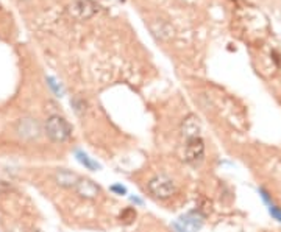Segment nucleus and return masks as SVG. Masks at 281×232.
Listing matches in <instances>:
<instances>
[{"label": "nucleus", "instance_id": "nucleus-7", "mask_svg": "<svg viewBox=\"0 0 281 232\" xmlns=\"http://www.w3.org/2000/svg\"><path fill=\"white\" fill-rule=\"evenodd\" d=\"M181 224L186 226L189 231H199L203 226V215L200 214V211H192L187 212L186 215L180 216Z\"/></svg>", "mask_w": 281, "mask_h": 232}, {"label": "nucleus", "instance_id": "nucleus-13", "mask_svg": "<svg viewBox=\"0 0 281 232\" xmlns=\"http://www.w3.org/2000/svg\"><path fill=\"white\" fill-rule=\"evenodd\" d=\"M71 103H72V106H74V111L77 112L78 115H81L83 112H85V109H86V103L83 102V100L80 98V97H75L74 100H71Z\"/></svg>", "mask_w": 281, "mask_h": 232}, {"label": "nucleus", "instance_id": "nucleus-19", "mask_svg": "<svg viewBox=\"0 0 281 232\" xmlns=\"http://www.w3.org/2000/svg\"><path fill=\"white\" fill-rule=\"evenodd\" d=\"M33 232H41V231H33Z\"/></svg>", "mask_w": 281, "mask_h": 232}, {"label": "nucleus", "instance_id": "nucleus-6", "mask_svg": "<svg viewBox=\"0 0 281 232\" xmlns=\"http://www.w3.org/2000/svg\"><path fill=\"white\" fill-rule=\"evenodd\" d=\"M94 11L95 8L94 5L91 3V0H77V2L71 6V13L78 19H88L93 16Z\"/></svg>", "mask_w": 281, "mask_h": 232}, {"label": "nucleus", "instance_id": "nucleus-14", "mask_svg": "<svg viewBox=\"0 0 281 232\" xmlns=\"http://www.w3.org/2000/svg\"><path fill=\"white\" fill-rule=\"evenodd\" d=\"M110 190L114 193V195H117V196H125L127 193H128V190H127V187L125 185H122L120 182H116V184H112L111 187H110Z\"/></svg>", "mask_w": 281, "mask_h": 232}, {"label": "nucleus", "instance_id": "nucleus-3", "mask_svg": "<svg viewBox=\"0 0 281 232\" xmlns=\"http://www.w3.org/2000/svg\"><path fill=\"white\" fill-rule=\"evenodd\" d=\"M185 159L189 165L197 167L200 165L205 159V142L200 136L186 139L185 146Z\"/></svg>", "mask_w": 281, "mask_h": 232}, {"label": "nucleus", "instance_id": "nucleus-12", "mask_svg": "<svg viewBox=\"0 0 281 232\" xmlns=\"http://www.w3.org/2000/svg\"><path fill=\"white\" fill-rule=\"evenodd\" d=\"M47 84H49V88L53 90V94H55L56 97H63L64 95V88L59 84L55 78H52V76H47Z\"/></svg>", "mask_w": 281, "mask_h": 232}, {"label": "nucleus", "instance_id": "nucleus-1", "mask_svg": "<svg viewBox=\"0 0 281 232\" xmlns=\"http://www.w3.org/2000/svg\"><path fill=\"white\" fill-rule=\"evenodd\" d=\"M44 133L47 134V137L52 142L64 143L72 137L74 128L63 115L53 114L50 117H47V120L44 123Z\"/></svg>", "mask_w": 281, "mask_h": 232}, {"label": "nucleus", "instance_id": "nucleus-16", "mask_svg": "<svg viewBox=\"0 0 281 232\" xmlns=\"http://www.w3.org/2000/svg\"><path fill=\"white\" fill-rule=\"evenodd\" d=\"M258 193H260V196H261V199H262V201H264V203H265V204H267V206L273 204V201H272V195H270V193H269L267 190H265L264 187H260V189H258Z\"/></svg>", "mask_w": 281, "mask_h": 232}, {"label": "nucleus", "instance_id": "nucleus-18", "mask_svg": "<svg viewBox=\"0 0 281 232\" xmlns=\"http://www.w3.org/2000/svg\"><path fill=\"white\" fill-rule=\"evenodd\" d=\"M130 201H131L134 206H138V207H142V206H144V201H142L139 196H130Z\"/></svg>", "mask_w": 281, "mask_h": 232}, {"label": "nucleus", "instance_id": "nucleus-5", "mask_svg": "<svg viewBox=\"0 0 281 232\" xmlns=\"http://www.w3.org/2000/svg\"><path fill=\"white\" fill-rule=\"evenodd\" d=\"M74 190L77 192V195H80L81 198H86V199H94L100 195V185H97L93 179L89 178H78V181L75 182L74 185Z\"/></svg>", "mask_w": 281, "mask_h": 232}, {"label": "nucleus", "instance_id": "nucleus-15", "mask_svg": "<svg viewBox=\"0 0 281 232\" xmlns=\"http://www.w3.org/2000/svg\"><path fill=\"white\" fill-rule=\"evenodd\" d=\"M269 214L273 220H277L278 223H281V207L277 204H270L269 206Z\"/></svg>", "mask_w": 281, "mask_h": 232}, {"label": "nucleus", "instance_id": "nucleus-9", "mask_svg": "<svg viewBox=\"0 0 281 232\" xmlns=\"http://www.w3.org/2000/svg\"><path fill=\"white\" fill-rule=\"evenodd\" d=\"M75 159H77L80 165H83L86 170H91V172H98V170L102 168V165L98 164L94 158H91L89 154L83 150H75Z\"/></svg>", "mask_w": 281, "mask_h": 232}, {"label": "nucleus", "instance_id": "nucleus-2", "mask_svg": "<svg viewBox=\"0 0 281 232\" xmlns=\"http://www.w3.org/2000/svg\"><path fill=\"white\" fill-rule=\"evenodd\" d=\"M147 190L153 198H156L159 201H166L177 195L178 184L169 175L159 173V175H155L147 182Z\"/></svg>", "mask_w": 281, "mask_h": 232}, {"label": "nucleus", "instance_id": "nucleus-17", "mask_svg": "<svg viewBox=\"0 0 281 232\" xmlns=\"http://www.w3.org/2000/svg\"><path fill=\"white\" fill-rule=\"evenodd\" d=\"M173 228H175L177 232H192V231H189L186 226H183V224H180V223H173Z\"/></svg>", "mask_w": 281, "mask_h": 232}, {"label": "nucleus", "instance_id": "nucleus-10", "mask_svg": "<svg viewBox=\"0 0 281 232\" xmlns=\"http://www.w3.org/2000/svg\"><path fill=\"white\" fill-rule=\"evenodd\" d=\"M78 175L72 173L69 170H59L56 173V182L61 185V187H74L75 182L78 181Z\"/></svg>", "mask_w": 281, "mask_h": 232}, {"label": "nucleus", "instance_id": "nucleus-8", "mask_svg": "<svg viewBox=\"0 0 281 232\" xmlns=\"http://www.w3.org/2000/svg\"><path fill=\"white\" fill-rule=\"evenodd\" d=\"M181 131H183V134L186 139L189 137H195V136H200V123H199V119L195 117V115H187L185 119L183 125H181Z\"/></svg>", "mask_w": 281, "mask_h": 232}, {"label": "nucleus", "instance_id": "nucleus-11", "mask_svg": "<svg viewBox=\"0 0 281 232\" xmlns=\"http://www.w3.org/2000/svg\"><path fill=\"white\" fill-rule=\"evenodd\" d=\"M136 216H138V214H136L134 207H125L124 211L120 212L119 220L122 221L124 224H131L136 220Z\"/></svg>", "mask_w": 281, "mask_h": 232}, {"label": "nucleus", "instance_id": "nucleus-4", "mask_svg": "<svg viewBox=\"0 0 281 232\" xmlns=\"http://www.w3.org/2000/svg\"><path fill=\"white\" fill-rule=\"evenodd\" d=\"M16 134L24 141H35L41 136V126L36 119H20L16 123Z\"/></svg>", "mask_w": 281, "mask_h": 232}]
</instances>
